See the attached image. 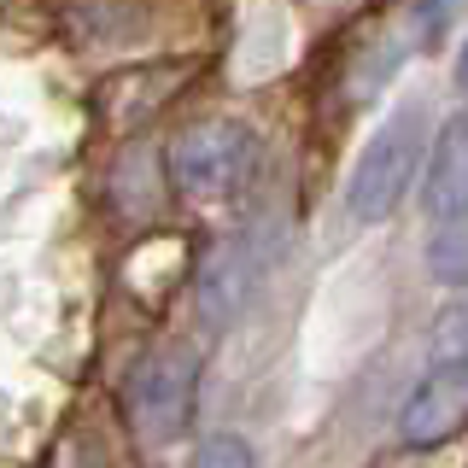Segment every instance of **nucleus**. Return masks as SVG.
<instances>
[{"instance_id": "nucleus-2", "label": "nucleus", "mask_w": 468, "mask_h": 468, "mask_svg": "<svg viewBox=\"0 0 468 468\" xmlns=\"http://www.w3.org/2000/svg\"><path fill=\"white\" fill-rule=\"evenodd\" d=\"M258 165V135L246 123H199L170 146V176L194 199H229Z\"/></svg>"}, {"instance_id": "nucleus-10", "label": "nucleus", "mask_w": 468, "mask_h": 468, "mask_svg": "<svg viewBox=\"0 0 468 468\" xmlns=\"http://www.w3.org/2000/svg\"><path fill=\"white\" fill-rule=\"evenodd\" d=\"M451 6H457V0H421V12H428V29H433V36H439V29H445Z\"/></svg>"}, {"instance_id": "nucleus-7", "label": "nucleus", "mask_w": 468, "mask_h": 468, "mask_svg": "<svg viewBox=\"0 0 468 468\" xmlns=\"http://www.w3.org/2000/svg\"><path fill=\"white\" fill-rule=\"evenodd\" d=\"M457 229H445L433 240V252H428V263H433V275L439 282H468V211L463 217H451Z\"/></svg>"}, {"instance_id": "nucleus-9", "label": "nucleus", "mask_w": 468, "mask_h": 468, "mask_svg": "<svg viewBox=\"0 0 468 468\" xmlns=\"http://www.w3.org/2000/svg\"><path fill=\"white\" fill-rule=\"evenodd\" d=\"M433 357H468V299H457L445 316H439L433 334Z\"/></svg>"}, {"instance_id": "nucleus-4", "label": "nucleus", "mask_w": 468, "mask_h": 468, "mask_svg": "<svg viewBox=\"0 0 468 468\" xmlns=\"http://www.w3.org/2000/svg\"><path fill=\"white\" fill-rule=\"evenodd\" d=\"M275 263V234L270 229H246L234 234V240H223L211 252V263H205L199 275V322L205 328H229L234 316L252 304L258 282L270 275Z\"/></svg>"}, {"instance_id": "nucleus-11", "label": "nucleus", "mask_w": 468, "mask_h": 468, "mask_svg": "<svg viewBox=\"0 0 468 468\" xmlns=\"http://www.w3.org/2000/svg\"><path fill=\"white\" fill-rule=\"evenodd\" d=\"M457 82L468 88V41H463V53H457Z\"/></svg>"}, {"instance_id": "nucleus-5", "label": "nucleus", "mask_w": 468, "mask_h": 468, "mask_svg": "<svg viewBox=\"0 0 468 468\" xmlns=\"http://www.w3.org/2000/svg\"><path fill=\"white\" fill-rule=\"evenodd\" d=\"M463 421H468V357H433L399 410V433L404 445L433 451L451 433H463Z\"/></svg>"}, {"instance_id": "nucleus-8", "label": "nucleus", "mask_w": 468, "mask_h": 468, "mask_svg": "<svg viewBox=\"0 0 468 468\" xmlns=\"http://www.w3.org/2000/svg\"><path fill=\"white\" fill-rule=\"evenodd\" d=\"M194 468H258V457H252V445H246L240 433H211L194 451Z\"/></svg>"}, {"instance_id": "nucleus-3", "label": "nucleus", "mask_w": 468, "mask_h": 468, "mask_svg": "<svg viewBox=\"0 0 468 468\" xmlns=\"http://www.w3.org/2000/svg\"><path fill=\"white\" fill-rule=\"evenodd\" d=\"M199 399V363L194 351H153L135 375H129V416L141 439H176L194 421Z\"/></svg>"}, {"instance_id": "nucleus-1", "label": "nucleus", "mask_w": 468, "mask_h": 468, "mask_svg": "<svg viewBox=\"0 0 468 468\" xmlns=\"http://www.w3.org/2000/svg\"><path fill=\"white\" fill-rule=\"evenodd\" d=\"M416 165H421V112L404 106L375 129L369 146L357 153V165H351V182H346L351 223H387L404 205Z\"/></svg>"}, {"instance_id": "nucleus-6", "label": "nucleus", "mask_w": 468, "mask_h": 468, "mask_svg": "<svg viewBox=\"0 0 468 468\" xmlns=\"http://www.w3.org/2000/svg\"><path fill=\"white\" fill-rule=\"evenodd\" d=\"M421 205L451 223V217L468 211V112H457L433 141V158H428V182H421Z\"/></svg>"}]
</instances>
